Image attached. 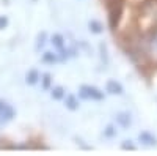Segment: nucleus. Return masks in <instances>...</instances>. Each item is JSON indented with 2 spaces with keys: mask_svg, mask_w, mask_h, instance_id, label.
Returning a JSON list of instances; mask_svg holds the SVG:
<instances>
[{
  "mask_svg": "<svg viewBox=\"0 0 157 156\" xmlns=\"http://www.w3.org/2000/svg\"><path fill=\"white\" fill-rule=\"evenodd\" d=\"M115 134H116V131L113 129V126H109V128H107V131H105V136L112 137V136H115Z\"/></svg>",
  "mask_w": 157,
  "mask_h": 156,
  "instance_id": "4468645a",
  "label": "nucleus"
},
{
  "mask_svg": "<svg viewBox=\"0 0 157 156\" xmlns=\"http://www.w3.org/2000/svg\"><path fill=\"white\" fill-rule=\"evenodd\" d=\"M123 148H124V150H135V147H134L132 144H127V140L123 144Z\"/></svg>",
  "mask_w": 157,
  "mask_h": 156,
  "instance_id": "dca6fc26",
  "label": "nucleus"
},
{
  "mask_svg": "<svg viewBox=\"0 0 157 156\" xmlns=\"http://www.w3.org/2000/svg\"><path fill=\"white\" fill-rule=\"evenodd\" d=\"M140 140L145 142L146 145H155V144H157V139H155L154 136H151L149 133H141V134H140Z\"/></svg>",
  "mask_w": 157,
  "mask_h": 156,
  "instance_id": "39448f33",
  "label": "nucleus"
},
{
  "mask_svg": "<svg viewBox=\"0 0 157 156\" xmlns=\"http://www.w3.org/2000/svg\"><path fill=\"white\" fill-rule=\"evenodd\" d=\"M80 96L85 98V99H96V101L104 99V93L99 92V90L94 88V87H90V85H82L80 87Z\"/></svg>",
  "mask_w": 157,
  "mask_h": 156,
  "instance_id": "f257e3e1",
  "label": "nucleus"
},
{
  "mask_svg": "<svg viewBox=\"0 0 157 156\" xmlns=\"http://www.w3.org/2000/svg\"><path fill=\"white\" fill-rule=\"evenodd\" d=\"M52 43H54L58 49H61L63 47V36L61 35H54L52 36Z\"/></svg>",
  "mask_w": 157,
  "mask_h": 156,
  "instance_id": "9d476101",
  "label": "nucleus"
},
{
  "mask_svg": "<svg viewBox=\"0 0 157 156\" xmlns=\"http://www.w3.org/2000/svg\"><path fill=\"white\" fill-rule=\"evenodd\" d=\"M116 122H118V125H121L123 128H127V126L130 125V115L126 114V112L118 114V115H116Z\"/></svg>",
  "mask_w": 157,
  "mask_h": 156,
  "instance_id": "20e7f679",
  "label": "nucleus"
},
{
  "mask_svg": "<svg viewBox=\"0 0 157 156\" xmlns=\"http://www.w3.org/2000/svg\"><path fill=\"white\" fill-rule=\"evenodd\" d=\"M49 84H50V76H49V74H44V81H43V88H49Z\"/></svg>",
  "mask_w": 157,
  "mask_h": 156,
  "instance_id": "ddd939ff",
  "label": "nucleus"
},
{
  "mask_svg": "<svg viewBox=\"0 0 157 156\" xmlns=\"http://www.w3.org/2000/svg\"><path fill=\"white\" fill-rule=\"evenodd\" d=\"M90 30L94 32V33H101V32H102V25H101L98 21H91V22H90Z\"/></svg>",
  "mask_w": 157,
  "mask_h": 156,
  "instance_id": "1a4fd4ad",
  "label": "nucleus"
},
{
  "mask_svg": "<svg viewBox=\"0 0 157 156\" xmlns=\"http://www.w3.org/2000/svg\"><path fill=\"white\" fill-rule=\"evenodd\" d=\"M38 77H39L38 71H36V70H32V71L27 74V84H36Z\"/></svg>",
  "mask_w": 157,
  "mask_h": 156,
  "instance_id": "0eeeda50",
  "label": "nucleus"
},
{
  "mask_svg": "<svg viewBox=\"0 0 157 156\" xmlns=\"http://www.w3.org/2000/svg\"><path fill=\"white\" fill-rule=\"evenodd\" d=\"M64 96V90L61 87H55L54 90H52V98H55V99H61Z\"/></svg>",
  "mask_w": 157,
  "mask_h": 156,
  "instance_id": "6e6552de",
  "label": "nucleus"
},
{
  "mask_svg": "<svg viewBox=\"0 0 157 156\" xmlns=\"http://www.w3.org/2000/svg\"><path fill=\"white\" fill-rule=\"evenodd\" d=\"M14 117V109L8 102L0 101V122H10Z\"/></svg>",
  "mask_w": 157,
  "mask_h": 156,
  "instance_id": "f03ea898",
  "label": "nucleus"
},
{
  "mask_svg": "<svg viewBox=\"0 0 157 156\" xmlns=\"http://www.w3.org/2000/svg\"><path fill=\"white\" fill-rule=\"evenodd\" d=\"M66 107L71 109V110H75L78 107V102H77V99H75L74 95H68L66 96Z\"/></svg>",
  "mask_w": 157,
  "mask_h": 156,
  "instance_id": "423d86ee",
  "label": "nucleus"
},
{
  "mask_svg": "<svg viewBox=\"0 0 157 156\" xmlns=\"http://www.w3.org/2000/svg\"><path fill=\"white\" fill-rule=\"evenodd\" d=\"M6 24H8V19H6L5 16H2V18H0V29L6 27Z\"/></svg>",
  "mask_w": 157,
  "mask_h": 156,
  "instance_id": "2eb2a0df",
  "label": "nucleus"
},
{
  "mask_svg": "<svg viewBox=\"0 0 157 156\" xmlns=\"http://www.w3.org/2000/svg\"><path fill=\"white\" fill-rule=\"evenodd\" d=\"M44 40H46V33H41L38 36V43H36V50H39L44 46Z\"/></svg>",
  "mask_w": 157,
  "mask_h": 156,
  "instance_id": "f8f14e48",
  "label": "nucleus"
},
{
  "mask_svg": "<svg viewBox=\"0 0 157 156\" xmlns=\"http://www.w3.org/2000/svg\"><path fill=\"white\" fill-rule=\"evenodd\" d=\"M107 92L110 95H121L123 93V87L120 82H116V81H109L107 82Z\"/></svg>",
  "mask_w": 157,
  "mask_h": 156,
  "instance_id": "7ed1b4c3",
  "label": "nucleus"
},
{
  "mask_svg": "<svg viewBox=\"0 0 157 156\" xmlns=\"http://www.w3.org/2000/svg\"><path fill=\"white\" fill-rule=\"evenodd\" d=\"M43 62H46V63H54V62H57V57L52 54V52H46V54L43 55Z\"/></svg>",
  "mask_w": 157,
  "mask_h": 156,
  "instance_id": "9b49d317",
  "label": "nucleus"
}]
</instances>
